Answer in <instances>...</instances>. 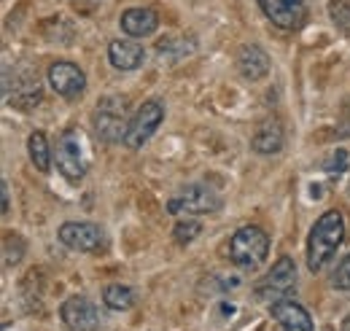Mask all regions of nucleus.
<instances>
[{
    "label": "nucleus",
    "mask_w": 350,
    "mask_h": 331,
    "mask_svg": "<svg viewBox=\"0 0 350 331\" xmlns=\"http://www.w3.org/2000/svg\"><path fill=\"white\" fill-rule=\"evenodd\" d=\"M345 240V221L340 210H326L315 226L310 229L307 237V267L312 272H321L326 267V261L337 253V248Z\"/></svg>",
    "instance_id": "nucleus-1"
},
{
    "label": "nucleus",
    "mask_w": 350,
    "mask_h": 331,
    "mask_svg": "<svg viewBox=\"0 0 350 331\" xmlns=\"http://www.w3.org/2000/svg\"><path fill=\"white\" fill-rule=\"evenodd\" d=\"M130 103L127 97H103L94 111V129L103 143H119L130 129Z\"/></svg>",
    "instance_id": "nucleus-2"
},
{
    "label": "nucleus",
    "mask_w": 350,
    "mask_h": 331,
    "mask_svg": "<svg viewBox=\"0 0 350 331\" xmlns=\"http://www.w3.org/2000/svg\"><path fill=\"white\" fill-rule=\"evenodd\" d=\"M269 253V237L259 226H243L229 240V259L240 269H256Z\"/></svg>",
    "instance_id": "nucleus-3"
},
{
    "label": "nucleus",
    "mask_w": 350,
    "mask_h": 331,
    "mask_svg": "<svg viewBox=\"0 0 350 331\" xmlns=\"http://www.w3.org/2000/svg\"><path fill=\"white\" fill-rule=\"evenodd\" d=\"M57 167L68 181H81L87 175L89 151L87 140L79 129H68L57 140Z\"/></svg>",
    "instance_id": "nucleus-4"
},
{
    "label": "nucleus",
    "mask_w": 350,
    "mask_h": 331,
    "mask_svg": "<svg viewBox=\"0 0 350 331\" xmlns=\"http://www.w3.org/2000/svg\"><path fill=\"white\" fill-rule=\"evenodd\" d=\"M221 207V197L205 183L186 186L178 197L170 200L167 210L173 215H202V213H216Z\"/></svg>",
    "instance_id": "nucleus-5"
},
{
    "label": "nucleus",
    "mask_w": 350,
    "mask_h": 331,
    "mask_svg": "<svg viewBox=\"0 0 350 331\" xmlns=\"http://www.w3.org/2000/svg\"><path fill=\"white\" fill-rule=\"evenodd\" d=\"M294 289H297V264L288 256H283V259L275 261V267L267 272V278L256 286V296L264 299V302H280Z\"/></svg>",
    "instance_id": "nucleus-6"
},
{
    "label": "nucleus",
    "mask_w": 350,
    "mask_h": 331,
    "mask_svg": "<svg viewBox=\"0 0 350 331\" xmlns=\"http://www.w3.org/2000/svg\"><path fill=\"white\" fill-rule=\"evenodd\" d=\"M165 119V105L159 100H148L143 103L135 116L130 122V129H127V137H124V146L127 148H143V143H148V137L159 129Z\"/></svg>",
    "instance_id": "nucleus-7"
},
{
    "label": "nucleus",
    "mask_w": 350,
    "mask_h": 331,
    "mask_svg": "<svg viewBox=\"0 0 350 331\" xmlns=\"http://www.w3.org/2000/svg\"><path fill=\"white\" fill-rule=\"evenodd\" d=\"M59 243L79 253H97L105 248V232L89 221H68L59 226Z\"/></svg>",
    "instance_id": "nucleus-8"
},
{
    "label": "nucleus",
    "mask_w": 350,
    "mask_h": 331,
    "mask_svg": "<svg viewBox=\"0 0 350 331\" xmlns=\"http://www.w3.org/2000/svg\"><path fill=\"white\" fill-rule=\"evenodd\" d=\"M264 16L280 30H299L307 19L305 0H259Z\"/></svg>",
    "instance_id": "nucleus-9"
},
{
    "label": "nucleus",
    "mask_w": 350,
    "mask_h": 331,
    "mask_svg": "<svg viewBox=\"0 0 350 331\" xmlns=\"http://www.w3.org/2000/svg\"><path fill=\"white\" fill-rule=\"evenodd\" d=\"M49 86H51L59 97L76 100V97H81L84 89H87V76H84V70H81L79 65H73V62H54V65L49 68Z\"/></svg>",
    "instance_id": "nucleus-10"
},
{
    "label": "nucleus",
    "mask_w": 350,
    "mask_h": 331,
    "mask_svg": "<svg viewBox=\"0 0 350 331\" xmlns=\"http://www.w3.org/2000/svg\"><path fill=\"white\" fill-rule=\"evenodd\" d=\"M62 323L73 331H97L100 313L87 296H70L62 304Z\"/></svg>",
    "instance_id": "nucleus-11"
},
{
    "label": "nucleus",
    "mask_w": 350,
    "mask_h": 331,
    "mask_svg": "<svg viewBox=\"0 0 350 331\" xmlns=\"http://www.w3.org/2000/svg\"><path fill=\"white\" fill-rule=\"evenodd\" d=\"M272 318L280 323L283 331H312V318L299 302H291V299H280L269 307Z\"/></svg>",
    "instance_id": "nucleus-12"
},
{
    "label": "nucleus",
    "mask_w": 350,
    "mask_h": 331,
    "mask_svg": "<svg viewBox=\"0 0 350 331\" xmlns=\"http://www.w3.org/2000/svg\"><path fill=\"white\" fill-rule=\"evenodd\" d=\"M122 30L132 38H148L159 30V16L151 8H127L122 14Z\"/></svg>",
    "instance_id": "nucleus-13"
},
{
    "label": "nucleus",
    "mask_w": 350,
    "mask_h": 331,
    "mask_svg": "<svg viewBox=\"0 0 350 331\" xmlns=\"http://www.w3.org/2000/svg\"><path fill=\"white\" fill-rule=\"evenodd\" d=\"M237 68H240L243 79L259 81V79H264L269 73V57H267V51H264L262 46L245 43L240 49V54H237Z\"/></svg>",
    "instance_id": "nucleus-14"
},
{
    "label": "nucleus",
    "mask_w": 350,
    "mask_h": 331,
    "mask_svg": "<svg viewBox=\"0 0 350 331\" xmlns=\"http://www.w3.org/2000/svg\"><path fill=\"white\" fill-rule=\"evenodd\" d=\"M108 59L116 70H137L146 59V51L140 43L132 41H111L108 46Z\"/></svg>",
    "instance_id": "nucleus-15"
},
{
    "label": "nucleus",
    "mask_w": 350,
    "mask_h": 331,
    "mask_svg": "<svg viewBox=\"0 0 350 331\" xmlns=\"http://www.w3.org/2000/svg\"><path fill=\"white\" fill-rule=\"evenodd\" d=\"M283 127L278 119H267L259 129H256V135H254V140H251V146H254V151L256 154H278L280 148H283Z\"/></svg>",
    "instance_id": "nucleus-16"
},
{
    "label": "nucleus",
    "mask_w": 350,
    "mask_h": 331,
    "mask_svg": "<svg viewBox=\"0 0 350 331\" xmlns=\"http://www.w3.org/2000/svg\"><path fill=\"white\" fill-rule=\"evenodd\" d=\"M27 151H30V159L38 172H49L51 170V151H49V143H46L44 132H33L27 137Z\"/></svg>",
    "instance_id": "nucleus-17"
},
{
    "label": "nucleus",
    "mask_w": 350,
    "mask_h": 331,
    "mask_svg": "<svg viewBox=\"0 0 350 331\" xmlns=\"http://www.w3.org/2000/svg\"><path fill=\"white\" fill-rule=\"evenodd\" d=\"M103 299H105V304L111 310H130L132 302H135V293H132V289L122 286V283H113V286L105 289Z\"/></svg>",
    "instance_id": "nucleus-18"
},
{
    "label": "nucleus",
    "mask_w": 350,
    "mask_h": 331,
    "mask_svg": "<svg viewBox=\"0 0 350 331\" xmlns=\"http://www.w3.org/2000/svg\"><path fill=\"white\" fill-rule=\"evenodd\" d=\"M329 16H332L334 27H337L342 36H350V3L348 0H329Z\"/></svg>",
    "instance_id": "nucleus-19"
},
{
    "label": "nucleus",
    "mask_w": 350,
    "mask_h": 331,
    "mask_svg": "<svg viewBox=\"0 0 350 331\" xmlns=\"http://www.w3.org/2000/svg\"><path fill=\"white\" fill-rule=\"evenodd\" d=\"M202 232V226H200V221H191V218H186V221H178L173 229V237L178 246H189L197 235Z\"/></svg>",
    "instance_id": "nucleus-20"
},
{
    "label": "nucleus",
    "mask_w": 350,
    "mask_h": 331,
    "mask_svg": "<svg viewBox=\"0 0 350 331\" xmlns=\"http://www.w3.org/2000/svg\"><path fill=\"white\" fill-rule=\"evenodd\" d=\"M332 283H334V289L348 291V293H350V256H345V259L340 261V267L334 269V278H332Z\"/></svg>",
    "instance_id": "nucleus-21"
},
{
    "label": "nucleus",
    "mask_w": 350,
    "mask_h": 331,
    "mask_svg": "<svg viewBox=\"0 0 350 331\" xmlns=\"http://www.w3.org/2000/svg\"><path fill=\"white\" fill-rule=\"evenodd\" d=\"M345 167H348V154H345V151H337V154L326 162V172H329V175H340V172H345Z\"/></svg>",
    "instance_id": "nucleus-22"
},
{
    "label": "nucleus",
    "mask_w": 350,
    "mask_h": 331,
    "mask_svg": "<svg viewBox=\"0 0 350 331\" xmlns=\"http://www.w3.org/2000/svg\"><path fill=\"white\" fill-rule=\"evenodd\" d=\"M0 189H3V215H8V213H11V202H8V183L3 181V186H0Z\"/></svg>",
    "instance_id": "nucleus-23"
},
{
    "label": "nucleus",
    "mask_w": 350,
    "mask_h": 331,
    "mask_svg": "<svg viewBox=\"0 0 350 331\" xmlns=\"http://www.w3.org/2000/svg\"><path fill=\"white\" fill-rule=\"evenodd\" d=\"M340 331H350V315L345 318V321H342V329H340Z\"/></svg>",
    "instance_id": "nucleus-24"
}]
</instances>
